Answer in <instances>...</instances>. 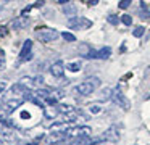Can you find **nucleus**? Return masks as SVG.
Segmentation results:
<instances>
[{"label": "nucleus", "mask_w": 150, "mask_h": 145, "mask_svg": "<svg viewBox=\"0 0 150 145\" xmlns=\"http://www.w3.org/2000/svg\"><path fill=\"white\" fill-rule=\"evenodd\" d=\"M98 87H100V79H98V77H89L84 82L78 84V86L74 87V93H78V95H91V93L94 92L95 89H98Z\"/></svg>", "instance_id": "1"}, {"label": "nucleus", "mask_w": 150, "mask_h": 145, "mask_svg": "<svg viewBox=\"0 0 150 145\" xmlns=\"http://www.w3.org/2000/svg\"><path fill=\"white\" fill-rule=\"evenodd\" d=\"M92 26V21L82 16H73L68 19V28L74 29V31H82V29H89Z\"/></svg>", "instance_id": "2"}, {"label": "nucleus", "mask_w": 150, "mask_h": 145, "mask_svg": "<svg viewBox=\"0 0 150 145\" xmlns=\"http://www.w3.org/2000/svg\"><path fill=\"white\" fill-rule=\"evenodd\" d=\"M36 37H37V40L47 44V42H52V40H55V39H58L60 34H58L57 29L45 28V29H37V31H36Z\"/></svg>", "instance_id": "3"}, {"label": "nucleus", "mask_w": 150, "mask_h": 145, "mask_svg": "<svg viewBox=\"0 0 150 145\" xmlns=\"http://www.w3.org/2000/svg\"><path fill=\"white\" fill-rule=\"evenodd\" d=\"M92 131L89 126H71V127L66 131V135H68L69 139L71 137H87V135H91Z\"/></svg>", "instance_id": "4"}, {"label": "nucleus", "mask_w": 150, "mask_h": 145, "mask_svg": "<svg viewBox=\"0 0 150 145\" xmlns=\"http://www.w3.org/2000/svg\"><path fill=\"white\" fill-rule=\"evenodd\" d=\"M111 100H113L115 103H116L120 108H123V110H129V100L126 98V95H124L123 92H121L120 89H115L113 92H111V97H110Z\"/></svg>", "instance_id": "5"}, {"label": "nucleus", "mask_w": 150, "mask_h": 145, "mask_svg": "<svg viewBox=\"0 0 150 145\" xmlns=\"http://www.w3.org/2000/svg\"><path fill=\"white\" fill-rule=\"evenodd\" d=\"M33 40L31 39H28L26 42H24V45H23V48H21V52H20V63H24V61H29V60H33V57H34V53H33Z\"/></svg>", "instance_id": "6"}, {"label": "nucleus", "mask_w": 150, "mask_h": 145, "mask_svg": "<svg viewBox=\"0 0 150 145\" xmlns=\"http://www.w3.org/2000/svg\"><path fill=\"white\" fill-rule=\"evenodd\" d=\"M28 93H29V89H28V87H24L21 82L13 84V86H11V89H10V95L11 97H16V98H24Z\"/></svg>", "instance_id": "7"}, {"label": "nucleus", "mask_w": 150, "mask_h": 145, "mask_svg": "<svg viewBox=\"0 0 150 145\" xmlns=\"http://www.w3.org/2000/svg\"><path fill=\"white\" fill-rule=\"evenodd\" d=\"M23 102H24V98H15V97H11V98H8V100H5V102H4V108H5V111L13 113L18 106H21V103H23Z\"/></svg>", "instance_id": "8"}, {"label": "nucleus", "mask_w": 150, "mask_h": 145, "mask_svg": "<svg viewBox=\"0 0 150 145\" xmlns=\"http://www.w3.org/2000/svg\"><path fill=\"white\" fill-rule=\"evenodd\" d=\"M63 73H65V64L62 60H57L50 64V74L53 77H63Z\"/></svg>", "instance_id": "9"}, {"label": "nucleus", "mask_w": 150, "mask_h": 145, "mask_svg": "<svg viewBox=\"0 0 150 145\" xmlns=\"http://www.w3.org/2000/svg\"><path fill=\"white\" fill-rule=\"evenodd\" d=\"M68 135H66V132H50L49 135H47V144H60V142H65L68 140Z\"/></svg>", "instance_id": "10"}, {"label": "nucleus", "mask_w": 150, "mask_h": 145, "mask_svg": "<svg viewBox=\"0 0 150 145\" xmlns=\"http://www.w3.org/2000/svg\"><path fill=\"white\" fill-rule=\"evenodd\" d=\"M102 137H103V140H108V142H118L121 135H120V131H118V127H115V126H113V127L108 129V131L105 132Z\"/></svg>", "instance_id": "11"}, {"label": "nucleus", "mask_w": 150, "mask_h": 145, "mask_svg": "<svg viewBox=\"0 0 150 145\" xmlns=\"http://www.w3.org/2000/svg\"><path fill=\"white\" fill-rule=\"evenodd\" d=\"M28 24H29V18L23 15L21 18H15L13 21H11V29H15V31H20V29L26 28Z\"/></svg>", "instance_id": "12"}, {"label": "nucleus", "mask_w": 150, "mask_h": 145, "mask_svg": "<svg viewBox=\"0 0 150 145\" xmlns=\"http://www.w3.org/2000/svg\"><path fill=\"white\" fill-rule=\"evenodd\" d=\"M71 127V124L66 121H58V122H53L50 126V132H66L68 129Z\"/></svg>", "instance_id": "13"}, {"label": "nucleus", "mask_w": 150, "mask_h": 145, "mask_svg": "<svg viewBox=\"0 0 150 145\" xmlns=\"http://www.w3.org/2000/svg\"><path fill=\"white\" fill-rule=\"evenodd\" d=\"M111 55V48L110 47H103V48H100V50H97L95 52V57L94 58H100V60H107L108 57Z\"/></svg>", "instance_id": "14"}, {"label": "nucleus", "mask_w": 150, "mask_h": 145, "mask_svg": "<svg viewBox=\"0 0 150 145\" xmlns=\"http://www.w3.org/2000/svg\"><path fill=\"white\" fill-rule=\"evenodd\" d=\"M60 115L58 108H44V116H45V119H55L57 116Z\"/></svg>", "instance_id": "15"}, {"label": "nucleus", "mask_w": 150, "mask_h": 145, "mask_svg": "<svg viewBox=\"0 0 150 145\" xmlns=\"http://www.w3.org/2000/svg\"><path fill=\"white\" fill-rule=\"evenodd\" d=\"M81 68H82V63L79 60L69 61V63L66 64V69H69L71 73H78V71H81Z\"/></svg>", "instance_id": "16"}, {"label": "nucleus", "mask_w": 150, "mask_h": 145, "mask_svg": "<svg viewBox=\"0 0 150 145\" xmlns=\"http://www.w3.org/2000/svg\"><path fill=\"white\" fill-rule=\"evenodd\" d=\"M139 15L142 19H149L150 18V10L147 8L145 2H140V6H139Z\"/></svg>", "instance_id": "17"}, {"label": "nucleus", "mask_w": 150, "mask_h": 145, "mask_svg": "<svg viewBox=\"0 0 150 145\" xmlns=\"http://www.w3.org/2000/svg\"><path fill=\"white\" fill-rule=\"evenodd\" d=\"M20 82L23 84L24 87H28L29 90L36 87V84H34V79H33V77H29V76H24V77H21V79H20Z\"/></svg>", "instance_id": "18"}, {"label": "nucleus", "mask_w": 150, "mask_h": 145, "mask_svg": "<svg viewBox=\"0 0 150 145\" xmlns=\"http://www.w3.org/2000/svg\"><path fill=\"white\" fill-rule=\"evenodd\" d=\"M91 52H92V48L89 47L87 44H82L81 47H79V53H81L82 57H86V58H89V55H91Z\"/></svg>", "instance_id": "19"}, {"label": "nucleus", "mask_w": 150, "mask_h": 145, "mask_svg": "<svg viewBox=\"0 0 150 145\" xmlns=\"http://www.w3.org/2000/svg\"><path fill=\"white\" fill-rule=\"evenodd\" d=\"M63 13H66V15H74L76 5H63Z\"/></svg>", "instance_id": "20"}, {"label": "nucleus", "mask_w": 150, "mask_h": 145, "mask_svg": "<svg viewBox=\"0 0 150 145\" xmlns=\"http://www.w3.org/2000/svg\"><path fill=\"white\" fill-rule=\"evenodd\" d=\"M144 32H145V28H142V26H137V28L132 31V35H134V37H142Z\"/></svg>", "instance_id": "21"}, {"label": "nucleus", "mask_w": 150, "mask_h": 145, "mask_svg": "<svg viewBox=\"0 0 150 145\" xmlns=\"http://www.w3.org/2000/svg\"><path fill=\"white\" fill-rule=\"evenodd\" d=\"M2 139H4V140H7V142H15V135L11 134V132H7V131L2 132Z\"/></svg>", "instance_id": "22"}, {"label": "nucleus", "mask_w": 150, "mask_h": 145, "mask_svg": "<svg viewBox=\"0 0 150 145\" xmlns=\"http://www.w3.org/2000/svg\"><path fill=\"white\" fill-rule=\"evenodd\" d=\"M74 110H76V108H73L71 105H62V106L58 108V111L65 115V113H71V111H74Z\"/></svg>", "instance_id": "23"}, {"label": "nucleus", "mask_w": 150, "mask_h": 145, "mask_svg": "<svg viewBox=\"0 0 150 145\" xmlns=\"http://www.w3.org/2000/svg\"><path fill=\"white\" fill-rule=\"evenodd\" d=\"M120 21L123 23V24H126V26H131V24H132V18H131L129 15H123V16L120 18Z\"/></svg>", "instance_id": "24"}, {"label": "nucleus", "mask_w": 150, "mask_h": 145, "mask_svg": "<svg viewBox=\"0 0 150 145\" xmlns=\"http://www.w3.org/2000/svg\"><path fill=\"white\" fill-rule=\"evenodd\" d=\"M62 37L65 39L66 42H76V35H73L71 32H63Z\"/></svg>", "instance_id": "25"}, {"label": "nucleus", "mask_w": 150, "mask_h": 145, "mask_svg": "<svg viewBox=\"0 0 150 145\" xmlns=\"http://www.w3.org/2000/svg\"><path fill=\"white\" fill-rule=\"evenodd\" d=\"M108 23H110V24H115V26H116L118 23H120V18H118L116 15H110V16H108Z\"/></svg>", "instance_id": "26"}, {"label": "nucleus", "mask_w": 150, "mask_h": 145, "mask_svg": "<svg viewBox=\"0 0 150 145\" xmlns=\"http://www.w3.org/2000/svg\"><path fill=\"white\" fill-rule=\"evenodd\" d=\"M129 5H131V0H120V8L121 10H126Z\"/></svg>", "instance_id": "27"}, {"label": "nucleus", "mask_w": 150, "mask_h": 145, "mask_svg": "<svg viewBox=\"0 0 150 145\" xmlns=\"http://www.w3.org/2000/svg\"><path fill=\"white\" fill-rule=\"evenodd\" d=\"M33 79H34V84H36V87L40 86V84H44V77L40 76V74H39V76H36V77H33Z\"/></svg>", "instance_id": "28"}, {"label": "nucleus", "mask_w": 150, "mask_h": 145, "mask_svg": "<svg viewBox=\"0 0 150 145\" xmlns=\"http://www.w3.org/2000/svg\"><path fill=\"white\" fill-rule=\"evenodd\" d=\"M7 34H8V29L5 26H0V37H5Z\"/></svg>", "instance_id": "29"}, {"label": "nucleus", "mask_w": 150, "mask_h": 145, "mask_svg": "<svg viewBox=\"0 0 150 145\" xmlns=\"http://www.w3.org/2000/svg\"><path fill=\"white\" fill-rule=\"evenodd\" d=\"M91 113H94V115H97V113H100V106H97V105H94V106H91Z\"/></svg>", "instance_id": "30"}, {"label": "nucleus", "mask_w": 150, "mask_h": 145, "mask_svg": "<svg viewBox=\"0 0 150 145\" xmlns=\"http://www.w3.org/2000/svg\"><path fill=\"white\" fill-rule=\"evenodd\" d=\"M5 89H7V82H5V81H0V95L4 93Z\"/></svg>", "instance_id": "31"}, {"label": "nucleus", "mask_w": 150, "mask_h": 145, "mask_svg": "<svg viewBox=\"0 0 150 145\" xmlns=\"http://www.w3.org/2000/svg\"><path fill=\"white\" fill-rule=\"evenodd\" d=\"M0 69H5V60L0 58Z\"/></svg>", "instance_id": "32"}, {"label": "nucleus", "mask_w": 150, "mask_h": 145, "mask_svg": "<svg viewBox=\"0 0 150 145\" xmlns=\"http://www.w3.org/2000/svg\"><path fill=\"white\" fill-rule=\"evenodd\" d=\"M98 0H89V5H97Z\"/></svg>", "instance_id": "33"}, {"label": "nucleus", "mask_w": 150, "mask_h": 145, "mask_svg": "<svg viewBox=\"0 0 150 145\" xmlns=\"http://www.w3.org/2000/svg\"><path fill=\"white\" fill-rule=\"evenodd\" d=\"M69 2V0H58V3H62V5H63V3H68Z\"/></svg>", "instance_id": "34"}, {"label": "nucleus", "mask_w": 150, "mask_h": 145, "mask_svg": "<svg viewBox=\"0 0 150 145\" xmlns=\"http://www.w3.org/2000/svg\"><path fill=\"white\" fill-rule=\"evenodd\" d=\"M0 58H4V50H0Z\"/></svg>", "instance_id": "35"}, {"label": "nucleus", "mask_w": 150, "mask_h": 145, "mask_svg": "<svg viewBox=\"0 0 150 145\" xmlns=\"http://www.w3.org/2000/svg\"><path fill=\"white\" fill-rule=\"evenodd\" d=\"M49 145H62V142H60V144H49Z\"/></svg>", "instance_id": "36"}, {"label": "nucleus", "mask_w": 150, "mask_h": 145, "mask_svg": "<svg viewBox=\"0 0 150 145\" xmlns=\"http://www.w3.org/2000/svg\"><path fill=\"white\" fill-rule=\"evenodd\" d=\"M5 2H13V0H5Z\"/></svg>", "instance_id": "37"}, {"label": "nucleus", "mask_w": 150, "mask_h": 145, "mask_svg": "<svg viewBox=\"0 0 150 145\" xmlns=\"http://www.w3.org/2000/svg\"><path fill=\"white\" fill-rule=\"evenodd\" d=\"M28 145H37V144H28Z\"/></svg>", "instance_id": "38"}]
</instances>
